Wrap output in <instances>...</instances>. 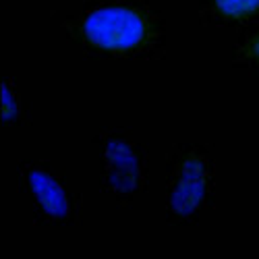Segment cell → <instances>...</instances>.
<instances>
[{"instance_id": "1", "label": "cell", "mask_w": 259, "mask_h": 259, "mask_svg": "<svg viewBox=\"0 0 259 259\" xmlns=\"http://www.w3.org/2000/svg\"><path fill=\"white\" fill-rule=\"evenodd\" d=\"M77 35L94 50L120 54L145 50L152 44L156 29L143 7L110 3L85 13L77 23Z\"/></svg>"}, {"instance_id": "2", "label": "cell", "mask_w": 259, "mask_h": 259, "mask_svg": "<svg viewBox=\"0 0 259 259\" xmlns=\"http://www.w3.org/2000/svg\"><path fill=\"white\" fill-rule=\"evenodd\" d=\"M213 183L211 160L203 149L187 147L172 162L168 172V220L172 222H195L207 205Z\"/></svg>"}, {"instance_id": "3", "label": "cell", "mask_w": 259, "mask_h": 259, "mask_svg": "<svg viewBox=\"0 0 259 259\" xmlns=\"http://www.w3.org/2000/svg\"><path fill=\"white\" fill-rule=\"evenodd\" d=\"M102 187L118 201H131L143 191L145 162L139 147L124 135H104L100 139Z\"/></svg>"}, {"instance_id": "4", "label": "cell", "mask_w": 259, "mask_h": 259, "mask_svg": "<svg viewBox=\"0 0 259 259\" xmlns=\"http://www.w3.org/2000/svg\"><path fill=\"white\" fill-rule=\"evenodd\" d=\"M19 179L23 191L31 199L35 213L48 224H69L75 215V201L71 191L44 164L27 162L19 166Z\"/></svg>"}, {"instance_id": "5", "label": "cell", "mask_w": 259, "mask_h": 259, "mask_svg": "<svg viewBox=\"0 0 259 259\" xmlns=\"http://www.w3.org/2000/svg\"><path fill=\"white\" fill-rule=\"evenodd\" d=\"M211 5L228 21H245L259 13V0H211Z\"/></svg>"}, {"instance_id": "6", "label": "cell", "mask_w": 259, "mask_h": 259, "mask_svg": "<svg viewBox=\"0 0 259 259\" xmlns=\"http://www.w3.org/2000/svg\"><path fill=\"white\" fill-rule=\"evenodd\" d=\"M19 118V104L11 90V85L3 81V122L11 124Z\"/></svg>"}, {"instance_id": "7", "label": "cell", "mask_w": 259, "mask_h": 259, "mask_svg": "<svg viewBox=\"0 0 259 259\" xmlns=\"http://www.w3.org/2000/svg\"><path fill=\"white\" fill-rule=\"evenodd\" d=\"M243 54L251 60V62H255V64H259V33H255L247 44H245V48H243Z\"/></svg>"}]
</instances>
